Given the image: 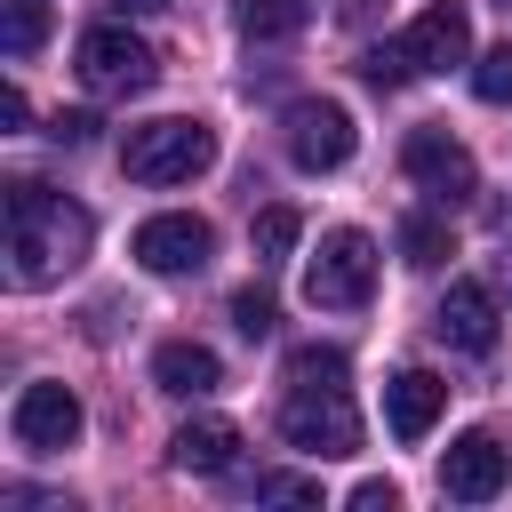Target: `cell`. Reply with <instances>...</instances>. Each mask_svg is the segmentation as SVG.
<instances>
[{
	"label": "cell",
	"mask_w": 512,
	"mask_h": 512,
	"mask_svg": "<svg viewBox=\"0 0 512 512\" xmlns=\"http://www.w3.org/2000/svg\"><path fill=\"white\" fill-rule=\"evenodd\" d=\"M368 288H376V240L368 232H328L320 240V256L304 264V296L320 304V312H360L368 304Z\"/></svg>",
	"instance_id": "8992f818"
},
{
	"label": "cell",
	"mask_w": 512,
	"mask_h": 512,
	"mask_svg": "<svg viewBox=\"0 0 512 512\" xmlns=\"http://www.w3.org/2000/svg\"><path fill=\"white\" fill-rule=\"evenodd\" d=\"M88 208L80 200H64V192H48V184H32V176H16L8 184V280L16 288H48V280H64L80 256H88Z\"/></svg>",
	"instance_id": "6da1fadb"
},
{
	"label": "cell",
	"mask_w": 512,
	"mask_h": 512,
	"mask_svg": "<svg viewBox=\"0 0 512 512\" xmlns=\"http://www.w3.org/2000/svg\"><path fill=\"white\" fill-rule=\"evenodd\" d=\"M0 120H8V128H24V120H32V104H24V88H8V96H0Z\"/></svg>",
	"instance_id": "4316f807"
},
{
	"label": "cell",
	"mask_w": 512,
	"mask_h": 512,
	"mask_svg": "<svg viewBox=\"0 0 512 512\" xmlns=\"http://www.w3.org/2000/svg\"><path fill=\"white\" fill-rule=\"evenodd\" d=\"M400 56H408V72H448V64H464V56H472V16H464V0H432V8L400 32Z\"/></svg>",
	"instance_id": "30bf717a"
},
{
	"label": "cell",
	"mask_w": 512,
	"mask_h": 512,
	"mask_svg": "<svg viewBox=\"0 0 512 512\" xmlns=\"http://www.w3.org/2000/svg\"><path fill=\"white\" fill-rule=\"evenodd\" d=\"M496 288H504V296H512V248H504V256H496Z\"/></svg>",
	"instance_id": "f1b7e54d"
},
{
	"label": "cell",
	"mask_w": 512,
	"mask_h": 512,
	"mask_svg": "<svg viewBox=\"0 0 512 512\" xmlns=\"http://www.w3.org/2000/svg\"><path fill=\"white\" fill-rule=\"evenodd\" d=\"M504 472H512V456H504V440H488V432H464V440L440 456V488H448L456 504L504 496Z\"/></svg>",
	"instance_id": "8fae6325"
},
{
	"label": "cell",
	"mask_w": 512,
	"mask_h": 512,
	"mask_svg": "<svg viewBox=\"0 0 512 512\" xmlns=\"http://www.w3.org/2000/svg\"><path fill=\"white\" fill-rule=\"evenodd\" d=\"M472 96H480V104H512V40H496V48L472 64Z\"/></svg>",
	"instance_id": "7402d4cb"
},
{
	"label": "cell",
	"mask_w": 512,
	"mask_h": 512,
	"mask_svg": "<svg viewBox=\"0 0 512 512\" xmlns=\"http://www.w3.org/2000/svg\"><path fill=\"white\" fill-rule=\"evenodd\" d=\"M344 376H352V360L336 344H296L288 352V384H344Z\"/></svg>",
	"instance_id": "ffe728a7"
},
{
	"label": "cell",
	"mask_w": 512,
	"mask_h": 512,
	"mask_svg": "<svg viewBox=\"0 0 512 512\" xmlns=\"http://www.w3.org/2000/svg\"><path fill=\"white\" fill-rule=\"evenodd\" d=\"M40 40H48V8H40V0H0V48L24 64Z\"/></svg>",
	"instance_id": "ac0fdd59"
},
{
	"label": "cell",
	"mask_w": 512,
	"mask_h": 512,
	"mask_svg": "<svg viewBox=\"0 0 512 512\" xmlns=\"http://www.w3.org/2000/svg\"><path fill=\"white\" fill-rule=\"evenodd\" d=\"M72 64H80V88L88 96H144L152 80H160V56L136 40V32H120V24H96V32H80V48H72Z\"/></svg>",
	"instance_id": "3957f363"
},
{
	"label": "cell",
	"mask_w": 512,
	"mask_h": 512,
	"mask_svg": "<svg viewBox=\"0 0 512 512\" xmlns=\"http://www.w3.org/2000/svg\"><path fill=\"white\" fill-rule=\"evenodd\" d=\"M400 256H408L416 272H432L440 256H456V240H448L440 216H400Z\"/></svg>",
	"instance_id": "d6986e66"
},
{
	"label": "cell",
	"mask_w": 512,
	"mask_h": 512,
	"mask_svg": "<svg viewBox=\"0 0 512 512\" xmlns=\"http://www.w3.org/2000/svg\"><path fill=\"white\" fill-rule=\"evenodd\" d=\"M208 248H216V232H208L200 216H184V208L144 216V224H136V240H128V256H136L144 272H200V264H208Z\"/></svg>",
	"instance_id": "9c48e42d"
},
{
	"label": "cell",
	"mask_w": 512,
	"mask_h": 512,
	"mask_svg": "<svg viewBox=\"0 0 512 512\" xmlns=\"http://www.w3.org/2000/svg\"><path fill=\"white\" fill-rule=\"evenodd\" d=\"M432 328H440V344H456V352H488V344H496V288H488V280H448Z\"/></svg>",
	"instance_id": "7c38bea8"
},
{
	"label": "cell",
	"mask_w": 512,
	"mask_h": 512,
	"mask_svg": "<svg viewBox=\"0 0 512 512\" xmlns=\"http://www.w3.org/2000/svg\"><path fill=\"white\" fill-rule=\"evenodd\" d=\"M304 16H312V0H232V24L248 40H288V32H304Z\"/></svg>",
	"instance_id": "2e32d148"
},
{
	"label": "cell",
	"mask_w": 512,
	"mask_h": 512,
	"mask_svg": "<svg viewBox=\"0 0 512 512\" xmlns=\"http://www.w3.org/2000/svg\"><path fill=\"white\" fill-rule=\"evenodd\" d=\"M400 168H408V176H416V192H432L440 208H464V200L480 192V168H472V152H464L448 128H408Z\"/></svg>",
	"instance_id": "52a82bcc"
},
{
	"label": "cell",
	"mask_w": 512,
	"mask_h": 512,
	"mask_svg": "<svg viewBox=\"0 0 512 512\" xmlns=\"http://www.w3.org/2000/svg\"><path fill=\"white\" fill-rule=\"evenodd\" d=\"M232 328H240L248 344H264V336L280 328V304H272L264 288H232Z\"/></svg>",
	"instance_id": "44dd1931"
},
{
	"label": "cell",
	"mask_w": 512,
	"mask_h": 512,
	"mask_svg": "<svg viewBox=\"0 0 512 512\" xmlns=\"http://www.w3.org/2000/svg\"><path fill=\"white\" fill-rule=\"evenodd\" d=\"M232 456H240V432H232L224 416H192V424H176V440H168V464H176V472H200V480L232 472Z\"/></svg>",
	"instance_id": "5bb4252c"
},
{
	"label": "cell",
	"mask_w": 512,
	"mask_h": 512,
	"mask_svg": "<svg viewBox=\"0 0 512 512\" xmlns=\"http://www.w3.org/2000/svg\"><path fill=\"white\" fill-rule=\"evenodd\" d=\"M280 432H288V448H304V456H352V448H360V416H352L344 384H288Z\"/></svg>",
	"instance_id": "277c9868"
},
{
	"label": "cell",
	"mask_w": 512,
	"mask_h": 512,
	"mask_svg": "<svg viewBox=\"0 0 512 512\" xmlns=\"http://www.w3.org/2000/svg\"><path fill=\"white\" fill-rule=\"evenodd\" d=\"M296 232H304V216H296V208H256V224H248L256 264H288V256H296Z\"/></svg>",
	"instance_id": "e0dca14e"
},
{
	"label": "cell",
	"mask_w": 512,
	"mask_h": 512,
	"mask_svg": "<svg viewBox=\"0 0 512 512\" xmlns=\"http://www.w3.org/2000/svg\"><path fill=\"white\" fill-rule=\"evenodd\" d=\"M8 432H16V448H32V456H56V448H72L80 440V400L64 392V384H24L16 392V408H8Z\"/></svg>",
	"instance_id": "ba28073f"
},
{
	"label": "cell",
	"mask_w": 512,
	"mask_h": 512,
	"mask_svg": "<svg viewBox=\"0 0 512 512\" xmlns=\"http://www.w3.org/2000/svg\"><path fill=\"white\" fill-rule=\"evenodd\" d=\"M280 144H288V160H296L304 176H328V168L352 160L360 128H352V112H344L336 96H296V104L280 112Z\"/></svg>",
	"instance_id": "5b68a950"
},
{
	"label": "cell",
	"mask_w": 512,
	"mask_h": 512,
	"mask_svg": "<svg viewBox=\"0 0 512 512\" xmlns=\"http://www.w3.org/2000/svg\"><path fill=\"white\" fill-rule=\"evenodd\" d=\"M440 408H448V384H440L432 368H400V376L384 384V424H392V440H408V448L440 424Z\"/></svg>",
	"instance_id": "4fadbf2b"
},
{
	"label": "cell",
	"mask_w": 512,
	"mask_h": 512,
	"mask_svg": "<svg viewBox=\"0 0 512 512\" xmlns=\"http://www.w3.org/2000/svg\"><path fill=\"white\" fill-rule=\"evenodd\" d=\"M360 80H368V88H400V80H416V72H408L400 40H384V48H368V56H360Z\"/></svg>",
	"instance_id": "603a6c76"
},
{
	"label": "cell",
	"mask_w": 512,
	"mask_h": 512,
	"mask_svg": "<svg viewBox=\"0 0 512 512\" xmlns=\"http://www.w3.org/2000/svg\"><path fill=\"white\" fill-rule=\"evenodd\" d=\"M208 160H216V128H208V120H184V112L144 120V128L120 136V168H128L136 184H192Z\"/></svg>",
	"instance_id": "7a4b0ae2"
},
{
	"label": "cell",
	"mask_w": 512,
	"mask_h": 512,
	"mask_svg": "<svg viewBox=\"0 0 512 512\" xmlns=\"http://www.w3.org/2000/svg\"><path fill=\"white\" fill-rule=\"evenodd\" d=\"M48 136H56V144H88V136H96V120H88V112H56V128H48Z\"/></svg>",
	"instance_id": "484cf974"
},
{
	"label": "cell",
	"mask_w": 512,
	"mask_h": 512,
	"mask_svg": "<svg viewBox=\"0 0 512 512\" xmlns=\"http://www.w3.org/2000/svg\"><path fill=\"white\" fill-rule=\"evenodd\" d=\"M152 384H160V392H184V400H200V392H216V384H224V360H216L208 344L176 336V344H160V352H152Z\"/></svg>",
	"instance_id": "9a60e30c"
},
{
	"label": "cell",
	"mask_w": 512,
	"mask_h": 512,
	"mask_svg": "<svg viewBox=\"0 0 512 512\" xmlns=\"http://www.w3.org/2000/svg\"><path fill=\"white\" fill-rule=\"evenodd\" d=\"M344 16H352V24H360V16H376V0H344Z\"/></svg>",
	"instance_id": "f546056e"
},
{
	"label": "cell",
	"mask_w": 512,
	"mask_h": 512,
	"mask_svg": "<svg viewBox=\"0 0 512 512\" xmlns=\"http://www.w3.org/2000/svg\"><path fill=\"white\" fill-rule=\"evenodd\" d=\"M392 504H400L392 480H360V488H352V512H392Z\"/></svg>",
	"instance_id": "d4e9b609"
},
{
	"label": "cell",
	"mask_w": 512,
	"mask_h": 512,
	"mask_svg": "<svg viewBox=\"0 0 512 512\" xmlns=\"http://www.w3.org/2000/svg\"><path fill=\"white\" fill-rule=\"evenodd\" d=\"M104 8H112V16H160L168 0H104Z\"/></svg>",
	"instance_id": "83f0119b"
},
{
	"label": "cell",
	"mask_w": 512,
	"mask_h": 512,
	"mask_svg": "<svg viewBox=\"0 0 512 512\" xmlns=\"http://www.w3.org/2000/svg\"><path fill=\"white\" fill-rule=\"evenodd\" d=\"M256 496H272V504H320V480H304V472H256Z\"/></svg>",
	"instance_id": "cb8c5ba5"
},
{
	"label": "cell",
	"mask_w": 512,
	"mask_h": 512,
	"mask_svg": "<svg viewBox=\"0 0 512 512\" xmlns=\"http://www.w3.org/2000/svg\"><path fill=\"white\" fill-rule=\"evenodd\" d=\"M496 8H504V16H512V0H496Z\"/></svg>",
	"instance_id": "4dcf8cb0"
}]
</instances>
